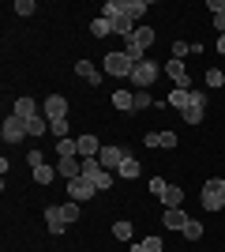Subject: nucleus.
Here are the masks:
<instances>
[{"mask_svg":"<svg viewBox=\"0 0 225 252\" xmlns=\"http://www.w3.org/2000/svg\"><path fill=\"white\" fill-rule=\"evenodd\" d=\"M45 226H49V233H64L68 226H72V222L64 219V207H60V203H49V207H45Z\"/></svg>","mask_w":225,"mask_h":252,"instance_id":"6e6552de","label":"nucleus"},{"mask_svg":"<svg viewBox=\"0 0 225 252\" xmlns=\"http://www.w3.org/2000/svg\"><path fill=\"white\" fill-rule=\"evenodd\" d=\"M161 203H165V207H180V203H184V189H180V185H169L165 196H161Z\"/></svg>","mask_w":225,"mask_h":252,"instance_id":"4be33fe9","label":"nucleus"},{"mask_svg":"<svg viewBox=\"0 0 225 252\" xmlns=\"http://www.w3.org/2000/svg\"><path fill=\"white\" fill-rule=\"evenodd\" d=\"M154 38H158V34H154V27H139V31L131 34L128 42H131V45H139V49H150V45H154Z\"/></svg>","mask_w":225,"mask_h":252,"instance_id":"2eb2a0df","label":"nucleus"},{"mask_svg":"<svg viewBox=\"0 0 225 252\" xmlns=\"http://www.w3.org/2000/svg\"><path fill=\"white\" fill-rule=\"evenodd\" d=\"M184 237H188V241H199V237H203V222H195V219H188V226H184Z\"/></svg>","mask_w":225,"mask_h":252,"instance_id":"c756f323","label":"nucleus"},{"mask_svg":"<svg viewBox=\"0 0 225 252\" xmlns=\"http://www.w3.org/2000/svg\"><path fill=\"white\" fill-rule=\"evenodd\" d=\"M165 75L173 79V87H176V91H192V75H188L184 61H173V57H169V64H165Z\"/></svg>","mask_w":225,"mask_h":252,"instance_id":"39448f33","label":"nucleus"},{"mask_svg":"<svg viewBox=\"0 0 225 252\" xmlns=\"http://www.w3.org/2000/svg\"><path fill=\"white\" fill-rule=\"evenodd\" d=\"M139 173H143V166H139V162H135L131 155H124V162L117 166V177H124V181H135Z\"/></svg>","mask_w":225,"mask_h":252,"instance_id":"ddd939ff","label":"nucleus"},{"mask_svg":"<svg viewBox=\"0 0 225 252\" xmlns=\"http://www.w3.org/2000/svg\"><path fill=\"white\" fill-rule=\"evenodd\" d=\"M60 207H64V219H68V222H79V203H75V200L60 203Z\"/></svg>","mask_w":225,"mask_h":252,"instance_id":"c9c22d12","label":"nucleus"},{"mask_svg":"<svg viewBox=\"0 0 225 252\" xmlns=\"http://www.w3.org/2000/svg\"><path fill=\"white\" fill-rule=\"evenodd\" d=\"M34 0H15V15H34Z\"/></svg>","mask_w":225,"mask_h":252,"instance_id":"e433bc0d","label":"nucleus"},{"mask_svg":"<svg viewBox=\"0 0 225 252\" xmlns=\"http://www.w3.org/2000/svg\"><path fill=\"white\" fill-rule=\"evenodd\" d=\"M90 34H94V38H105V34H113V23H109L105 15H101V11H98V19L90 23Z\"/></svg>","mask_w":225,"mask_h":252,"instance_id":"a878e982","label":"nucleus"},{"mask_svg":"<svg viewBox=\"0 0 225 252\" xmlns=\"http://www.w3.org/2000/svg\"><path fill=\"white\" fill-rule=\"evenodd\" d=\"M101 68H105L109 75H117V79H131V68H135V64L124 57V49H109L105 61H101Z\"/></svg>","mask_w":225,"mask_h":252,"instance_id":"f03ea898","label":"nucleus"},{"mask_svg":"<svg viewBox=\"0 0 225 252\" xmlns=\"http://www.w3.org/2000/svg\"><path fill=\"white\" fill-rule=\"evenodd\" d=\"M150 105H158V102H154L147 91H135V113H139V109H150Z\"/></svg>","mask_w":225,"mask_h":252,"instance_id":"473e14b6","label":"nucleus"},{"mask_svg":"<svg viewBox=\"0 0 225 252\" xmlns=\"http://www.w3.org/2000/svg\"><path fill=\"white\" fill-rule=\"evenodd\" d=\"M165 189H169V181H165V177H150V192H154L158 200L165 196Z\"/></svg>","mask_w":225,"mask_h":252,"instance_id":"72a5a7b5","label":"nucleus"},{"mask_svg":"<svg viewBox=\"0 0 225 252\" xmlns=\"http://www.w3.org/2000/svg\"><path fill=\"white\" fill-rule=\"evenodd\" d=\"M101 15H105L109 23L120 19V15H128V11H124V0H105V4H101Z\"/></svg>","mask_w":225,"mask_h":252,"instance_id":"aec40b11","label":"nucleus"},{"mask_svg":"<svg viewBox=\"0 0 225 252\" xmlns=\"http://www.w3.org/2000/svg\"><path fill=\"white\" fill-rule=\"evenodd\" d=\"M42 117H45V121H60V117H68V98L64 94H49L42 102Z\"/></svg>","mask_w":225,"mask_h":252,"instance_id":"423d86ee","label":"nucleus"},{"mask_svg":"<svg viewBox=\"0 0 225 252\" xmlns=\"http://www.w3.org/2000/svg\"><path fill=\"white\" fill-rule=\"evenodd\" d=\"M11 113H15V117H23V121H30V117H38V102H34V98H19Z\"/></svg>","mask_w":225,"mask_h":252,"instance_id":"f3484780","label":"nucleus"},{"mask_svg":"<svg viewBox=\"0 0 225 252\" xmlns=\"http://www.w3.org/2000/svg\"><path fill=\"white\" fill-rule=\"evenodd\" d=\"M184 53H188V42H173V61H184Z\"/></svg>","mask_w":225,"mask_h":252,"instance_id":"4c0bfd02","label":"nucleus"},{"mask_svg":"<svg viewBox=\"0 0 225 252\" xmlns=\"http://www.w3.org/2000/svg\"><path fill=\"white\" fill-rule=\"evenodd\" d=\"M199 203H203V211H222L225 207V181L210 177L203 185V192H199Z\"/></svg>","mask_w":225,"mask_h":252,"instance_id":"f257e3e1","label":"nucleus"},{"mask_svg":"<svg viewBox=\"0 0 225 252\" xmlns=\"http://www.w3.org/2000/svg\"><path fill=\"white\" fill-rule=\"evenodd\" d=\"M113 237L117 241H131V222L124 219V222H113Z\"/></svg>","mask_w":225,"mask_h":252,"instance_id":"7c9ffc66","label":"nucleus"},{"mask_svg":"<svg viewBox=\"0 0 225 252\" xmlns=\"http://www.w3.org/2000/svg\"><path fill=\"white\" fill-rule=\"evenodd\" d=\"M0 136H4V143H19V139L26 136V121L15 117V113H8V117H4V128H0Z\"/></svg>","mask_w":225,"mask_h":252,"instance_id":"20e7f679","label":"nucleus"},{"mask_svg":"<svg viewBox=\"0 0 225 252\" xmlns=\"http://www.w3.org/2000/svg\"><path fill=\"white\" fill-rule=\"evenodd\" d=\"M75 143H79V158H98V155H101V147H98V136H90V132H86V136H79Z\"/></svg>","mask_w":225,"mask_h":252,"instance_id":"f8f14e48","label":"nucleus"},{"mask_svg":"<svg viewBox=\"0 0 225 252\" xmlns=\"http://www.w3.org/2000/svg\"><path fill=\"white\" fill-rule=\"evenodd\" d=\"M49 132H53L56 139H68V117H60V121H49Z\"/></svg>","mask_w":225,"mask_h":252,"instance_id":"2f4dec72","label":"nucleus"},{"mask_svg":"<svg viewBox=\"0 0 225 252\" xmlns=\"http://www.w3.org/2000/svg\"><path fill=\"white\" fill-rule=\"evenodd\" d=\"M188 219H192V215H188L184 207H165V215H161V222H165L169 230H184V226H188Z\"/></svg>","mask_w":225,"mask_h":252,"instance_id":"9b49d317","label":"nucleus"},{"mask_svg":"<svg viewBox=\"0 0 225 252\" xmlns=\"http://www.w3.org/2000/svg\"><path fill=\"white\" fill-rule=\"evenodd\" d=\"M203 113H206V105H195L192 98H188V109H184V125H199V121H203Z\"/></svg>","mask_w":225,"mask_h":252,"instance_id":"6ab92c4d","label":"nucleus"},{"mask_svg":"<svg viewBox=\"0 0 225 252\" xmlns=\"http://www.w3.org/2000/svg\"><path fill=\"white\" fill-rule=\"evenodd\" d=\"M45 132H49V121H45L42 113H38V117H30V121H26V136H45Z\"/></svg>","mask_w":225,"mask_h":252,"instance_id":"393cba45","label":"nucleus"},{"mask_svg":"<svg viewBox=\"0 0 225 252\" xmlns=\"http://www.w3.org/2000/svg\"><path fill=\"white\" fill-rule=\"evenodd\" d=\"M26 162H30V169H34L38 162H45V158H42V151H30V155H26Z\"/></svg>","mask_w":225,"mask_h":252,"instance_id":"ea45409f","label":"nucleus"},{"mask_svg":"<svg viewBox=\"0 0 225 252\" xmlns=\"http://www.w3.org/2000/svg\"><path fill=\"white\" fill-rule=\"evenodd\" d=\"M124 11H128L131 19H143L150 11V0H124Z\"/></svg>","mask_w":225,"mask_h":252,"instance_id":"412c9836","label":"nucleus"},{"mask_svg":"<svg viewBox=\"0 0 225 252\" xmlns=\"http://www.w3.org/2000/svg\"><path fill=\"white\" fill-rule=\"evenodd\" d=\"M56 177H60V173H56V166H49V162H38V166H34V181H38V185H53Z\"/></svg>","mask_w":225,"mask_h":252,"instance_id":"4468645a","label":"nucleus"},{"mask_svg":"<svg viewBox=\"0 0 225 252\" xmlns=\"http://www.w3.org/2000/svg\"><path fill=\"white\" fill-rule=\"evenodd\" d=\"M143 143H147L150 151H158V132H147V136H143Z\"/></svg>","mask_w":225,"mask_h":252,"instance_id":"58836bf2","label":"nucleus"},{"mask_svg":"<svg viewBox=\"0 0 225 252\" xmlns=\"http://www.w3.org/2000/svg\"><path fill=\"white\" fill-rule=\"evenodd\" d=\"M158 147L173 151V147H176V132H158Z\"/></svg>","mask_w":225,"mask_h":252,"instance_id":"f704fd0d","label":"nucleus"},{"mask_svg":"<svg viewBox=\"0 0 225 252\" xmlns=\"http://www.w3.org/2000/svg\"><path fill=\"white\" fill-rule=\"evenodd\" d=\"M206 8L214 11V27H218V34H225V0H210Z\"/></svg>","mask_w":225,"mask_h":252,"instance_id":"b1692460","label":"nucleus"},{"mask_svg":"<svg viewBox=\"0 0 225 252\" xmlns=\"http://www.w3.org/2000/svg\"><path fill=\"white\" fill-rule=\"evenodd\" d=\"M75 72L83 75V79H86L90 87H98V83H101V72H98V68H94L90 61H79V64H75Z\"/></svg>","mask_w":225,"mask_h":252,"instance_id":"dca6fc26","label":"nucleus"},{"mask_svg":"<svg viewBox=\"0 0 225 252\" xmlns=\"http://www.w3.org/2000/svg\"><path fill=\"white\" fill-rule=\"evenodd\" d=\"M68 196H72L75 203H83V200H90V196H98V185L86 181V177H75V181H68Z\"/></svg>","mask_w":225,"mask_h":252,"instance_id":"0eeeda50","label":"nucleus"},{"mask_svg":"<svg viewBox=\"0 0 225 252\" xmlns=\"http://www.w3.org/2000/svg\"><path fill=\"white\" fill-rule=\"evenodd\" d=\"M218 53L225 57V34H218Z\"/></svg>","mask_w":225,"mask_h":252,"instance_id":"a19ab883","label":"nucleus"},{"mask_svg":"<svg viewBox=\"0 0 225 252\" xmlns=\"http://www.w3.org/2000/svg\"><path fill=\"white\" fill-rule=\"evenodd\" d=\"M113 105L124 109V113H135V91H117V94H113Z\"/></svg>","mask_w":225,"mask_h":252,"instance_id":"a211bd4d","label":"nucleus"},{"mask_svg":"<svg viewBox=\"0 0 225 252\" xmlns=\"http://www.w3.org/2000/svg\"><path fill=\"white\" fill-rule=\"evenodd\" d=\"M56 155H60V158H79V143H75L72 136H68V139H56Z\"/></svg>","mask_w":225,"mask_h":252,"instance_id":"5701e85b","label":"nucleus"},{"mask_svg":"<svg viewBox=\"0 0 225 252\" xmlns=\"http://www.w3.org/2000/svg\"><path fill=\"white\" fill-rule=\"evenodd\" d=\"M124 155H128V151H124V147H117V143H109V147H101V155H98V162H101V166H105L109 173H113V169H117L120 162H124Z\"/></svg>","mask_w":225,"mask_h":252,"instance_id":"1a4fd4ad","label":"nucleus"},{"mask_svg":"<svg viewBox=\"0 0 225 252\" xmlns=\"http://www.w3.org/2000/svg\"><path fill=\"white\" fill-rule=\"evenodd\" d=\"M206 87H210V91L225 87V68H210V72H206Z\"/></svg>","mask_w":225,"mask_h":252,"instance_id":"c85d7f7f","label":"nucleus"},{"mask_svg":"<svg viewBox=\"0 0 225 252\" xmlns=\"http://www.w3.org/2000/svg\"><path fill=\"white\" fill-rule=\"evenodd\" d=\"M222 68H225V61H222Z\"/></svg>","mask_w":225,"mask_h":252,"instance_id":"79ce46f5","label":"nucleus"},{"mask_svg":"<svg viewBox=\"0 0 225 252\" xmlns=\"http://www.w3.org/2000/svg\"><path fill=\"white\" fill-rule=\"evenodd\" d=\"M56 173H60L64 181L83 177V158H60V162H56Z\"/></svg>","mask_w":225,"mask_h":252,"instance_id":"9d476101","label":"nucleus"},{"mask_svg":"<svg viewBox=\"0 0 225 252\" xmlns=\"http://www.w3.org/2000/svg\"><path fill=\"white\" fill-rule=\"evenodd\" d=\"M154 79H158V64L143 61V64H135V68H131V87H135V91H147Z\"/></svg>","mask_w":225,"mask_h":252,"instance_id":"7ed1b4c3","label":"nucleus"},{"mask_svg":"<svg viewBox=\"0 0 225 252\" xmlns=\"http://www.w3.org/2000/svg\"><path fill=\"white\" fill-rule=\"evenodd\" d=\"M169 105L184 113V109H188V91H176V87H173V91H169Z\"/></svg>","mask_w":225,"mask_h":252,"instance_id":"cd10ccee","label":"nucleus"},{"mask_svg":"<svg viewBox=\"0 0 225 252\" xmlns=\"http://www.w3.org/2000/svg\"><path fill=\"white\" fill-rule=\"evenodd\" d=\"M131 252H161V241H158V233H150V237H143L139 245H131Z\"/></svg>","mask_w":225,"mask_h":252,"instance_id":"bb28decb","label":"nucleus"}]
</instances>
